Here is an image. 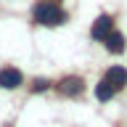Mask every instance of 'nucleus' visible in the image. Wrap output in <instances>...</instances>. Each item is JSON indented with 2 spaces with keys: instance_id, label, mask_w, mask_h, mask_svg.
Masks as SVG:
<instances>
[{
  "instance_id": "f257e3e1",
  "label": "nucleus",
  "mask_w": 127,
  "mask_h": 127,
  "mask_svg": "<svg viewBox=\"0 0 127 127\" xmlns=\"http://www.w3.org/2000/svg\"><path fill=\"white\" fill-rule=\"evenodd\" d=\"M34 21L42 24V27H58V24L66 21V13L56 0H42L34 5Z\"/></svg>"
},
{
  "instance_id": "f03ea898",
  "label": "nucleus",
  "mask_w": 127,
  "mask_h": 127,
  "mask_svg": "<svg viewBox=\"0 0 127 127\" xmlns=\"http://www.w3.org/2000/svg\"><path fill=\"white\" fill-rule=\"evenodd\" d=\"M21 82H24L21 71L13 69V66H5V69L0 71V87H5V90H16Z\"/></svg>"
},
{
  "instance_id": "7ed1b4c3",
  "label": "nucleus",
  "mask_w": 127,
  "mask_h": 127,
  "mask_svg": "<svg viewBox=\"0 0 127 127\" xmlns=\"http://www.w3.org/2000/svg\"><path fill=\"white\" fill-rule=\"evenodd\" d=\"M106 82H109L114 90H122V87L127 85V69L125 66H111V69L106 71Z\"/></svg>"
},
{
  "instance_id": "20e7f679",
  "label": "nucleus",
  "mask_w": 127,
  "mask_h": 127,
  "mask_svg": "<svg viewBox=\"0 0 127 127\" xmlns=\"http://www.w3.org/2000/svg\"><path fill=\"white\" fill-rule=\"evenodd\" d=\"M58 90H61L64 95H71V98H74V95H79L82 90H85V82H82L79 77H64L61 85H58Z\"/></svg>"
},
{
  "instance_id": "39448f33",
  "label": "nucleus",
  "mask_w": 127,
  "mask_h": 127,
  "mask_svg": "<svg viewBox=\"0 0 127 127\" xmlns=\"http://www.w3.org/2000/svg\"><path fill=\"white\" fill-rule=\"evenodd\" d=\"M111 16H98L95 19V24H93V37L95 40H106V34L111 32Z\"/></svg>"
},
{
  "instance_id": "423d86ee",
  "label": "nucleus",
  "mask_w": 127,
  "mask_h": 127,
  "mask_svg": "<svg viewBox=\"0 0 127 127\" xmlns=\"http://www.w3.org/2000/svg\"><path fill=\"white\" fill-rule=\"evenodd\" d=\"M106 48H109V53H125V34L122 32H109L106 34Z\"/></svg>"
},
{
  "instance_id": "0eeeda50",
  "label": "nucleus",
  "mask_w": 127,
  "mask_h": 127,
  "mask_svg": "<svg viewBox=\"0 0 127 127\" xmlns=\"http://www.w3.org/2000/svg\"><path fill=\"white\" fill-rule=\"evenodd\" d=\"M114 93H117V90H114L106 79L95 85V98H98V101H111V95H114Z\"/></svg>"
},
{
  "instance_id": "6e6552de",
  "label": "nucleus",
  "mask_w": 127,
  "mask_h": 127,
  "mask_svg": "<svg viewBox=\"0 0 127 127\" xmlns=\"http://www.w3.org/2000/svg\"><path fill=\"white\" fill-rule=\"evenodd\" d=\"M48 85H50V82H48V79H34V85H32V90H34V93H42V90H48Z\"/></svg>"
}]
</instances>
